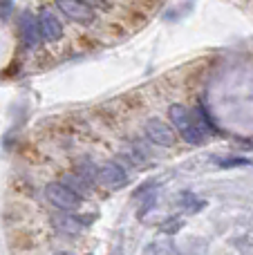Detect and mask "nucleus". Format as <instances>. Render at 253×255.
<instances>
[{"instance_id":"obj_9","label":"nucleus","mask_w":253,"mask_h":255,"mask_svg":"<svg viewBox=\"0 0 253 255\" xmlns=\"http://www.w3.org/2000/svg\"><path fill=\"white\" fill-rule=\"evenodd\" d=\"M58 224H63V226H58V229L70 231V233H79V231H81V222L74 220V217H65V215H63L61 220H58Z\"/></svg>"},{"instance_id":"obj_12","label":"nucleus","mask_w":253,"mask_h":255,"mask_svg":"<svg viewBox=\"0 0 253 255\" xmlns=\"http://www.w3.org/2000/svg\"><path fill=\"white\" fill-rule=\"evenodd\" d=\"M218 163L227 168V166H240V163H249V161L247 159H218Z\"/></svg>"},{"instance_id":"obj_4","label":"nucleus","mask_w":253,"mask_h":255,"mask_svg":"<svg viewBox=\"0 0 253 255\" xmlns=\"http://www.w3.org/2000/svg\"><path fill=\"white\" fill-rule=\"evenodd\" d=\"M99 184L106 186L108 190H119L128 184V175L117 161H106L99 166Z\"/></svg>"},{"instance_id":"obj_11","label":"nucleus","mask_w":253,"mask_h":255,"mask_svg":"<svg viewBox=\"0 0 253 255\" xmlns=\"http://www.w3.org/2000/svg\"><path fill=\"white\" fill-rule=\"evenodd\" d=\"M182 226H184V222L177 217V220H168V222H164L161 231H164V233H177V231L182 229Z\"/></svg>"},{"instance_id":"obj_5","label":"nucleus","mask_w":253,"mask_h":255,"mask_svg":"<svg viewBox=\"0 0 253 255\" xmlns=\"http://www.w3.org/2000/svg\"><path fill=\"white\" fill-rule=\"evenodd\" d=\"M56 4L70 20L79 22V25H90L94 20V16H97L94 9L90 4L81 2V0H56Z\"/></svg>"},{"instance_id":"obj_7","label":"nucleus","mask_w":253,"mask_h":255,"mask_svg":"<svg viewBox=\"0 0 253 255\" xmlns=\"http://www.w3.org/2000/svg\"><path fill=\"white\" fill-rule=\"evenodd\" d=\"M38 27H40V36L45 43H56L63 36V25L56 18V13L49 9H40L38 13Z\"/></svg>"},{"instance_id":"obj_10","label":"nucleus","mask_w":253,"mask_h":255,"mask_svg":"<svg viewBox=\"0 0 253 255\" xmlns=\"http://www.w3.org/2000/svg\"><path fill=\"white\" fill-rule=\"evenodd\" d=\"M182 204H184V208H186V211H200L202 206H204V202H197L195 197H193L191 193H184L182 195Z\"/></svg>"},{"instance_id":"obj_6","label":"nucleus","mask_w":253,"mask_h":255,"mask_svg":"<svg viewBox=\"0 0 253 255\" xmlns=\"http://www.w3.org/2000/svg\"><path fill=\"white\" fill-rule=\"evenodd\" d=\"M20 40L27 49H36L43 40L40 36V27H38V16H34L31 11H22L20 13Z\"/></svg>"},{"instance_id":"obj_1","label":"nucleus","mask_w":253,"mask_h":255,"mask_svg":"<svg viewBox=\"0 0 253 255\" xmlns=\"http://www.w3.org/2000/svg\"><path fill=\"white\" fill-rule=\"evenodd\" d=\"M168 117H170V124L175 126V130L179 132V136H184V141H188L193 145H202L206 141V136H209V132L213 130V126L204 117V112L202 110L191 112L182 103L170 106Z\"/></svg>"},{"instance_id":"obj_2","label":"nucleus","mask_w":253,"mask_h":255,"mask_svg":"<svg viewBox=\"0 0 253 255\" xmlns=\"http://www.w3.org/2000/svg\"><path fill=\"white\" fill-rule=\"evenodd\" d=\"M45 197H47L49 204H52V206H56L61 213L79 211L81 202H83V199H81L72 188H67L63 181H49V184L45 186Z\"/></svg>"},{"instance_id":"obj_13","label":"nucleus","mask_w":253,"mask_h":255,"mask_svg":"<svg viewBox=\"0 0 253 255\" xmlns=\"http://www.w3.org/2000/svg\"><path fill=\"white\" fill-rule=\"evenodd\" d=\"M54 255H72V253H67V251H61V253H54Z\"/></svg>"},{"instance_id":"obj_3","label":"nucleus","mask_w":253,"mask_h":255,"mask_svg":"<svg viewBox=\"0 0 253 255\" xmlns=\"http://www.w3.org/2000/svg\"><path fill=\"white\" fill-rule=\"evenodd\" d=\"M143 132H146V136L152 141V143L161 145V148H173L175 141H177L175 128L168 126L166 121L157 119V117H152V119L146 121V126H143Z\"/></svg>"},{"instance_id":"obj_8","label":"nucleus","mask_w":253,"mask_h":255,"mask_svg":"<svg viewBox=\"0 0 253 255\" xmlns=\"http://www.w3.org/2000/svg\"><path fill=\"white\" fill-rule=\"evenodd\" d=\"M63 184H65L67 188H72V190H74V193L79 195L81 199H83L85 195L90 193V188H92V186H90L88 181H85L81 175H76V172H70V175H65V179H63Z\"/></svg>"}]
</instances>
